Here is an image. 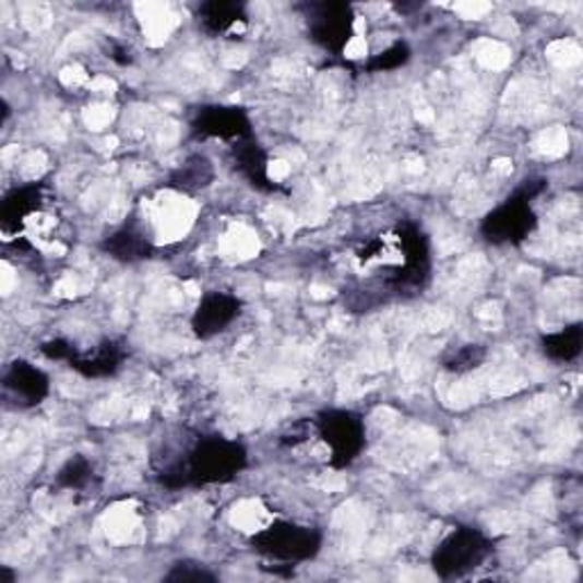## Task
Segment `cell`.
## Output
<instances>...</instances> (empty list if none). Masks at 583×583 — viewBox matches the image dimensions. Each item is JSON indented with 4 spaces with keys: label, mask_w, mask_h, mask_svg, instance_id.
Returning a JSON list of instances; mask_svg holds the SVG:
<instances>
[{
    "label": "cell",
    "mask_w": 583,
    "mask_h": 583,
    "mask_svg": "<svg viewBox=\"0 0 583 583\" xmlns=\"http://www.w3.org/2000/svg\"><path fill=\"white\" fill-rule=\"evenodd\" d=\"M317 436L329 447V465L333 469H347L352 467L360 454L365 452L367 444V431L365 421L354 411L331 408L322 411L312 419Z\"/></svg>",
    "instance_id": "5b68a950"
},
{
    "label": "cell",
    "mask_w": 583,
    "mask_h": 583,
    "mask_svg": "<svg viewBox=\"0 0 583 583\" xmlns=\"http://www.w3.org/2000/svg\"><path fill=\"white\" fill-rule=\"evenodd\" d=\"M197 16L207 35H226L237 23H247V8L237 0H210L199 8Z\"/></svg>",
    "instance_id": "5bb4252c"
},
{
    "label": "cell",
    "mask_w": 583,
    "mask_h": 583,
    "mask_svg": "<svg viewBox=\"0 0 583 583\" xmlns=\"http://www.w3.org/2000/svg\"><path fill=\"white\" fill-rule=\"evenodd\" d=\"M488 352L484 344H465V347L454 349L442 360V367L452 374H467L472 369L479 367L486 360Z\"/></svg>",
    "instance_id": "ac0fdd59"
},
{
    "label": "cell",
    "mask_w": 583,
    "mask_h": 583,
    "mask_svg": "<svg viewBox=\"0 0 583 583\" xmlns=\"http://www.w3.org/2000/svg\"><path fill=\"white\" fill-rule=\"evenodd\" d=\"M41 354L48 360H60V362H67L69 365L78 356V349L73 347V344L69 340L56 337V340H48V342L41 344Z\"/></svg>",
    "instance_id": "44dd1931"
},
{
    "label": "cell",
    "mask_w": 583,
    "mask_h": 583,
    "mask_svg": "<svg viewBox=\"0 0 583 583\" xmlns=\"http://www.w3.org/2000/svg\"><path fill=\"white\" fill-rule=\"evenodd\" d=\"M215 178V169H212L210 160L203 155H192L185 160L169 178V188L180 192H197L207 188Z\"/></svg>",
    "instance_id": "2e32d148"
},
{
    "label": "cell",
    "mask_w": 583,
    "mask_h": 583,
    "mask_svg": "<svg viewBox=\"0 0 583 583\" xmlns=\"http://www.w3.org/2000/svg\"><path fill=\"white\" fill-rule=\"evenodd\" d=\"M44 203V185L41 182H31L14 188L3 203H0V228H3L5 237H16L25 224H28L37 212L41 210Z\"/></svg>",
    "instance_id": "30bf717a"
},
{
    "label": "cell",
    "mask_w": 583,
    "mask_h": 583,
    "mask_svg": "<svg viewBox=\"0 0 583 583\" xmlns=\"http://www.w3.org/2000/svg\"><path fill=\"white\" fill-rule=\"evenodd\" d=\"M540 347L547 358L556 362H570L579 358L583 349V326L576 322L556 333H547L540 340Z\"/></svg>",
    "instance_id": "9a60e30c"
},
{
    "label": "cell",
    "mask_w": 583,
    "mask_h": 583,
    "mask_svg": "<svg viewBox=\"0 0 583 583\" xmlns=\"http://www.w3.org/2000/svg\"><path fill=\"white\" fill-rule=\"evenodd\" d=\"M94 476V467L85 456H71L56 474V486L64 490H83L90 486Z\"/></svg>",
    "instance_id": "e0dca14e"
},
{
    "label": "cell",
    "mask_w": 583,
    "mask_h": 583,
    "mask_svg": "<svg viewBox=\"0 0 583 583\" xmlns=\"http://www.w3.org/2000/svg\"><path fill=\"white\" fill-rule=\"evenodd\" d=\"M233 165L253 185L255 190L267 192V194L283 190L281 185L276 180H272V176H270L267 151H264L253 138L240 140V142L233 144Z\"/></svg>",
    "instance_id": "8fae6325"
},
{
    "label": "cell",
    "mask_w": 583,
    "mask_h": 583,
    "mask_svg": "<svg viewBox=\"0 0 583 583\" xmlns=\"http://www.w3.org/2000/svg\"><path fill=\"white\" fill-rule=\"evenodd\" d=\"M123 360H126V349L121 344L115 340H105L87 354L78 352V356L69 362V367L85 379H110L119 372Z\"/></svg>",
    "instance_id": "7c38bea8"
},
{
    "label": "cell",
    "mask_w": 583,
    "mask_h": 583,
    "mask_svg": "<svg viewBox=\"0 0 583 583\" xmlns=\"http://www.w3.org/2000/svg\"><path fill=\"white\" fill-rule=\"evenodd\" d=\"M547 190L545 178H526L520 188L481 222V235L492 245H522L538 226L534 199Z\"/></svg>",
    "instance_id": "7a4b0ae2"
},
{
    "label": "cell",
    "mask_w": 583,
    "mask_h": 583,
    "mask_svg": "<svg viewBox=\"0 0 583 583\" xmlns=\"http://www.w3.org/2000/svg\"><path fill=\"white\" fill-rule=\"evenodd\" d=\"M249 463L245 444L222 436L201 438L182 461L160 472V484L169 490L217 486L237 479Z\"/></svg>",
    "instance_id": "6da1fadb"
},
{
    "label": "cell",
    "mask_w": 583,
    "mask_h": 583,
    "mask_svg": "<svg viewBox=\"0 0 583 583\" xmlns=\"http://www.w3.org/2000/svg\"><path fill=\"white\" fill-rule=\"evenodd\" d=\"M112 60L115 62H119V64H130L132 62V58H130V50L128 48H123V46H115V50H112Z\"/></svg>",
    "instance_id": "7402d4cb"
},
{
    "label": "cell",
    "mask_w": 583,
    "mask_h": 583,
    "mask_svg": "<svg viewBox=\"0 0 583 583\" xmlns=\"http://www.w3.org/2000/svg\"><path fill=\"white\" fill-rule=\"evenodd\" d=\"M100 249L119 262H140L153 255L151 240L135 226H123L115 230L112 235L105 237Z\"/></svg>",
    "instance_id": "4fadbf2b"
},
{
    "label": "cell",
    "mask_w": 583,
    "mask_h": 583,
    "mask_svg": "<svg viewBox=\"0 0 583 583\" xmlns=\"http://www.w3.org/2000/svg\"><path fill=\"white\" fill-rule=\"evenodd\" d=\"M165 581H194V583H201V581H217V574H212L210 570L201 568L199 563H176L167 574H165Z\"/></svg>",
    "instance_id": "ffe728a7"
},
{
    "label": "cell",
    "mask_w": 583,
    "mask_h": 583,
    "mask_svg": "<svg viewBox=\"0 0 583 583\" xmlns=\"http://www.w3.org/2000/svg\"><path fill=\"white\" fill-rule=\"evenodd\" d=\"M495 549V543L474 526H459L433 549L431 568L440 579H461L481 568Z\"/></svg>",
    "instance_id": "277c9868"
},
{
    "label": "cell",
    "mask_w": 583,
    "mask_h": 583,
    "mask_svg": "<svg viewBox=\"0 0 583 583\" xmlns=\"http://www.w3.org/2000/svg\"><path fill=\"white\" fill-rule=\"evenodd\" d=\"M324 536L320 528L297 524V522H274L270 526H264L262 532H258L251 538V547L267 556V559L291 566L312 561L317 554L322 551Z\"/></svg>",
    "instance_id": "3957f363"
},
{
    "label": "cell",
    "mask_w": 583,
    "mask_h": 583,
    "mask_svg": "<svg viewBox=\"0 0 583 583\" xmlns=\"http://www.w3.org/2000/svg\"><path fill=\"white\" fill-rule=\"evenodd\" d=\"M306 23L310 39L333 56H342L356 31L354 8L347 3H333V0L306 5Z\"/></svg>",
    "instance_id": "8992f818"
},
{
    "label": "cell",
    "mask_w": 583,
    "mask_h": 583,
    "mask_svg": "<svg viewBox=\"0 0 583 583\" xmlns=\"http://www.w3.org/2000/svg\"><path fill=\"white\" fill-rule=\"evenodd\" d=\"M16 581V572L10 570L8 566H0V583H14Z\"/></svg>",
    "instance_id": "603a6c76"
},
{
    "label": "cell",
    "mask_w": 583,
    "mask_h": 583,
    "mask_svg": "<svg viewBox=\"0 0 583 583\" xmlns=\"http://www.w3.org/2000/svg\"><path fill=\"white\" fill-rule=\"evenodd\" d=\"M411 46L406 41H394L392 46H388L385 50H381L379 56H374L365 64V71L369 73H383V71H394V69H402L404 64H408L411 60Z\"/></svg>",
    "instance_id": "d6986e66"
},
{
    "label": "cell",
    "mask_w": 583,
    "mask_h": 583,
    "mask_svg": "<svg viewBox=\"0 0 583 583\" xmlns=\"http://www.w3.org/2000/svg\"><path fill=\"white\" fill-rule=\"evenodd\" d=\"M242 301L230 291H205L201 297L194 314H192V331L201 340H210L233 326L237 317L242 314Z\"/></svg>",
    "instance_id": "ba28073f"
},
{
    "label": "cell",
    "mask_w": 583,
    "mask_h": 583,
    "mask_svg": "<svg viewBox=\"0 0 583 583\" xmlns=\"http://www.w3.org/2000/svg\"><path fill=\"white\" fill-rule=\"evenodd\" d=\"M192 135L235 144L253 138V123L240 105H203L192 119Z\"/></svg>",
    "instance_id": "52a82bcc"
},
{
    "label": "cell",
    "mask_w": 583,
    "mask_h": 583,
    "mask_svg": "<svg viewBox=\"0 0 583 583\" xmlns=\"http://www.w3.org/2000/svg\"><path fill=\"white\" fill-rule=\"evenodd\" d=\"M3 388L21 408H33L46 402L50 394V379L37 365L14 360L3 374Z\"/></svg>",
    "instance_id": "9c48e42d"
}]
</instances>
